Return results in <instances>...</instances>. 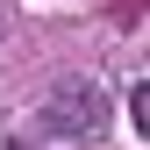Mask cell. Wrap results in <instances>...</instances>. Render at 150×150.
<instances>
[{"label": "cell", "mask_w": 150, "mask_h": 150, "mask_svg": "<svg viewBox=\"0 0 150 150\" xmlns=\"http://www.w3.org/2000/svg\"><path fill=\"white\" fill-rule=\"evenodd\" d=\"M100 122H107V93L86 86V79H64L43 107V136H93Z\"/></svg>", "instance_id": "6da1fadb"}]
</instances>
